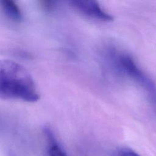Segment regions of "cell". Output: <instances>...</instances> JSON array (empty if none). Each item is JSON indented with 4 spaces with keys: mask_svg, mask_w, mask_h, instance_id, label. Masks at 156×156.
<instances>
[{
    "mask_svg": "<svg viewBox=\"0 0 156 156\" xmlns=\"http://www.w3.org/2000/svg\"><path fill=\"white\" fill-rule=\"evenodd\" d=\"M0 97L34 102L40 95L27 70L16 62L5 60L0 64Z\"/></svg>",
    "mask_w": 156,
    "mask_h": 156,
    "instance_id": "6da1fadb",
    "label": "cell"
},
{
    "mask_svg": "<svg viewBox=\"0 0 156 156\" xmlns=\"http://www.w3.org/2000/svg\"><path fill=\"white\" fill-rule=\"evenodd\" d=\"M71 4L79 13L89 18L105 22L113 20V17L104 10L95 1H73Z\"/></svg>",
    "mask_w": 156,
    "mask_h": 156,
    "instance_id": "7a4b0ae2",
    "label": "cell"
},
{
    "mask_svg": "<svg viewBox=\"0 0 156 156\" xmlns=\"http://www.w3.org/2000/svg\"><path fill=\"white\" fill-rule=\"evenodd\" d=\"M1 5L5 14L10 20L20 21L22 18L21 10L18 5L12 0H2Z\"/></svg>",
    "mask_w": 156,
    "mask_h": 156,
    "instance_id": "3957f363",
    "label": "cell"
},
{
    "mask_svg": "<svg viewBox=\"0 0 156 156\" xmlns=\"http://www.w3.org/2000/svg\"><path fill=\"white\" fill-rule=\"evenodd\" d=\"M44 132L49 141L48 153L49 156H67L62 148L57 143L52 132L48 127L44 129Z\"/></svg>",
    "mask_w": 156,
    "mask_h": 156,
    "instance_id": "277c9868",
    "label": "cell"
},
{
    "mask_svg": "<svg viewBox=\"0 0 156 156\" xmlns=\"http://www.w3.org/2000/svg\"><path fill=\"white\" fill-rule=\"evenodd\" d=\"M117 156H140L136 152L129 148H121L117 152Z\"/></svg>",
    "mask_w": 156,
    "mask_h": 156,
    "instance_id": "5b68a950",
    "label": "cell"
},
{
    "mask_svg": "<svg viewBox=\"0 0 156 156\" xmlns=\"http://www.w3.org/2000/svg\"><path fill=\"white\" fill-rule=\"evenodd\" d=\"M41 6L43 7V9H44L46 10H51L55 6V1H43L41 2Z\"/></svg>",
    "mask_w": 156,
    "mask_h": 156,
    "instance_id": "8992f818",
    "label": "cell"
}]
</instances>
